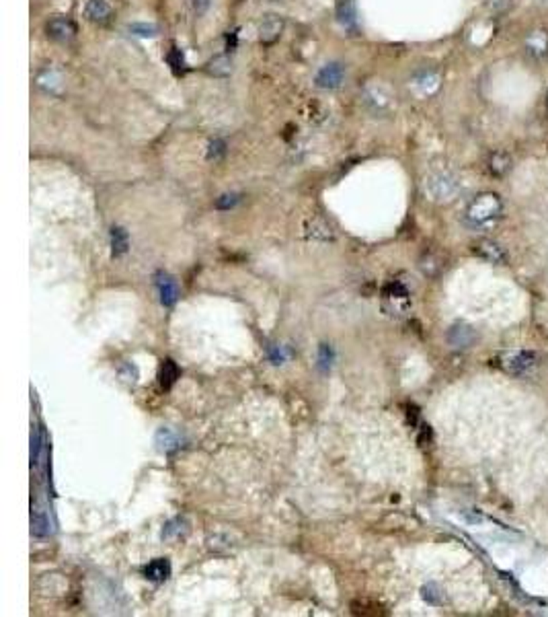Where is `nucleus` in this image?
<instances>
[{
  "mask_svg": "<svg viewBox=\"0 0 548 617\" xmlns=\"http://www.w3.org/2000/svg\"><path fill=\"white\" fill-rule=\"evenodd\" d=\"M501 212H503L501 198L493 191H483L468 202V206L464 210V220L474 229H485V227L495 224L499 220Z\"/></svg>",
  "mask_w": 548,
  "mask_h": 617,
  "instance_id": "1",
  "label": "nucleus"
},
{
  "mask_svg": "<svg viewBox=\"0 0 548 617\" xmlns=\"http://www.w3.org/2000/svg\"><path fill=\"white\" fill-rule=\"evenodd\" d=\"M458 189H460V181L448 169H437V171L429 173L427 179H425V191L435 202L452 200L458 194Z\"/></svg>",
  "mask_w": 548,
  "mask_h": 617,
  "instance_id": "2",
  "label": "nucleus"
},
{
  "mask_svg": "<svg viewBox=\"0 0 548 617\" xmlns=\"http://www.w3.org/2000/svg\"><path fill=\"white\" fill-rule=\"evenodd\" d=\"M441 87V74L439 70L431 68V66H425V68H419L417 72H413V76L409 79V89H411L413 95H417L419 99H429L433 97Z\"/></svg>",
  "mask_w": 548,
  "mask_h": 617,
  "instance_id": "3",
  "label": "nucleus"
},
{
  "mask_svg": "<svg viewBox=\"0 0 548 617\" xmlns=\"http://www.w3.org/2000/svg\"><path fill=\"white\" fill-rule=\"evenodd\" d=\"M345 79V66L341 62H329L325 64L316 76H314V83L318 89H327V91H333V89H339L341 83Z\"/></svg>",
  "mask_w": 548,
  "mask_h": 617,
  "instance_id": "4",
  "label": "nucleus"
},
{
  "mask_svg": "<svg viewBox=\"0 0 548 617\" xmlns=\"http://www.w3.org/2000/svg\"><path fill=\"white\" fill-rule=\"evenodd\" d=\"M393 99L395 97L391 95V91L382 85H372L366 89V105L376 114H388L395 105Z\"/></svg>",
  "mask_w": 548,
  "mask_h": 617,
  "instance_id": "5",
  "label": "nucleus"
},
{
  "mask_svg": "<svg viewBox=\"0 0 548 617\" xmlns=\"http://www.w3.org/2000/svg\"><path fill=\"white\" fill-rule=\"evenodd\" d=\"M509 373L514 375H526L530 373L534 366H536V354L534 352H526V350H520V352H514V354H507L501 362Z\"/></svg>",
  "mask_w": 548,
  "mask_h": 617,
  "instance_id": "6",
  "label": "nucleus"
},
{
  "mask_svg": "<svg viewBox=\"0 0 548 617\" xmlns=\"http://www.w3.org/2000/svg\"><path fill=\"white\" fill-rule=\"evenodd\" d=\"M113 4L111 0H89L85 6V17L95 25H107L113 19Z\"/></svg>",
  "mask_w": 548,
  "mask_h": 617,
  "instance_id": "7",
  "label": "nucleus"
},
{
  "mask_svg": "<svg viewBox=\"0 0 548 617\" xmlns=\"http://www.w3.org/2000/svg\"><path fill=\"white\" fill-rule=\"evenodd\" d=\"M283 29H285L283 17H279V14H267L261 21V25H259V41L263 45H272V43H275L281 37Z\"/></svg>",
  "mask_w": 548,
  "mask_h": 617,
  "instance_id": "8",
  "label": "nucleus"
},
{
  "mask_svg": "<svg viewBox=\"0 0 548 617\" xmlns=\"http://www.w3.org/2000/svg\"><path fill=\"white\" fill-rule=\"evenodd\" d=\"M45 31L52 39L56 41H70L74 35H76V25L72 19L68 17H54L47 25H45Z\"/></svg>",
  "mask_w": 548,
  "mask_h": 617,
  "instance_id": "9",
  "label": "nucleus"
},
{
  "mask_svg": "<svg viewBox=\"0 0 548 617\" xmlns=\"http://www.w3.org/2000/svg\"><path fill=\"white\" fill-rule=\"evenodd\" d=\"M524 45H526V52L530 58L545 60L548 56V31L547 29H534L532 33H528Z\"/></svg>",
  "mask_w": 548,
  "mask_h": 617,
  "instance_id": "10",
  "label": "nucleus"
},
{
  "mask_svg": "<svg viewBox=\"0 0 548 617\" xmlns=\"http://www.w3.org/2000/svg\"><path fill=\"white\" fill-rule=\"evenodd\" d=\"M35 85L50 95H58L62 91V74L56 68H43L35 74Z\"/></svg>",
  "mask_w": 548,
  "mask_h": 617,
  "instance_id": "11",
  "label": "nucleus"
},
{
  "mask_svg": "<svg viewBox=\"0 0 548 617\" xmlns=\"http://www.w3.org/2000/svg\"><path fill=\"white\" fill-rule=\"evenodd\" d=\"M156 289H158V297H160V303L164 307H173L177 303V297H179V291H177V284L175 280L164 274V272H158L156 274Z\"/></svg>",
  "mask_w": 548,
  "mask_h": 617,
  "instance_id": "12",
  "label": "nucleus"
},
{
  "mask_svg": "<svg viewBox=\"0 0 548 617\" xmlns=\"http://www.w3.org/2000/svg\"><path fill=\"white\" fill-rule=\"evenodd\" d=\"M474 251H476L483 260H487V262H491V264H505V262H507V253H505V249H503L499 243L489 241V239L479 241V243L474 245Z\"/></svg>",
  "mask_w": 548,
  "mask_h": 617,
  "instance_id": "13",
  "label": "nucleus"
},
{
  "mask_svg": "<svg viewBox=\"0 0 548 617\" xmlns=\"http://www.w3.org/2000/svg\"><path fill=\"white\" fill-rule=\"evenodd\" d=\"M206 70L210 76H216V79H226L232 74V58L228 54H218L214 56L208 64H206Z\"/></svg>",
  "mask_w": 548,
  "mask_h": 617,
  "instance_id": "14",
  "label": "nucleus"
},
{
  "mask_svg": "<svg viewBox=\"0 0 548 617\" xmlns=\"http://www.w3.org/2000/svg\"><path fill=\"white\" fill-rule=\"evenodd\" d=\"M474 339H476V333L468 325H454L448 331V342L454 348H468Z\"/></svg>",
  "mask_w": 548,
  "mask_h": 617,
  "instance_id": "15",
  "label": "nucleus"
},
{
  "mask_svg": "<svg viewBox=\"0 0 548 617\" xmlns=\"http://www.w3.org/2000/svg\"><path fill=\"white\" fill-rule=\"evenodd\" d=\"M144 574H146V578H148V581L162 583V581H166V578L171 576V564H168V560H164V558L152 560V562L146 566Z\"/></svg>",
  "mask_w": 548,
  "mask_h": 617,
  "instance_id": "16",
  "label": "nucleus"
},
{
  "mask_svg": "<svg viewBox=\"0 0 548 617\" xmlns=\"http://www.w3.org/2000/svg\"><path fill=\"white\" fill-rule=\"evenodd\" d=\"M179 379V368L175 364V360L166 358L162 360V366H160V373H158V381H160V387L162 389H171Z\"/></svg>",
  "mask_w": 548,
  "mask_h": 617,
  "instance_id": "17",
  "label": "nucleus"
},
{
  "mask_svg": "<svg viewBox=\"0 0 548 617\" xmlns=\"http://www.w3.org/2000/svg\"><path fill=\"white\" fill-rule=\"evenodd\" d=\"M31 533L37 535V537H43V535L50 533V519H47L45 510L39 508V506H35L31 510Z\"/></svg>",
  "mask_w": 548,
  "mask_h": 617,
  "instance_id": "18",
  "label": "nucleus"
},
{
  "mask_svg": "<svg viewBox=\"0 0 548 617\" xmlns=\"http://www.w3.org/2000/svg\"><path fill=\"white\" fill-rule=\"evenodd\" d=\"M337 19L345 27L355 25V4H353V0H339L337 2Z\"/></svg>",
  "mask_w": 548,
  "mask_h": 617,
  "instance_id": "19",
  "label": "nucleus"
},
{
  "mask_svg": "<svg viewBox=\"0 0 548 617\" xmlns=\"http://www.w3.org/2000/svg\"><path fill=\"white\" fill-rule=\"evenodd\" d=\"M489 167H491V173L497 175V177H503L509 169H512V156L507 153H493L491 154V160H489Z\"/></svg>",
  "mask_w": 548,
  "mask_h": 617,
  "instance_id": "20",
  "label": "nucleus"
},
{
  "mask_svg": "<svg viewBox=\"0 0 548 617\" xmlns=\"http://www.w3.org/2000/svg\"><path fill=\"white\" fill-rule=\"evenodd\" d=\"M156 445H158V449H160L162 453H171V451H175V449L179 447V439H177V435H175L173 430H168V428H160V430L156 432Z\"/></svg>",
  "mask_w": 548,
  "mask_h": 617,
  "instance_id": "21",
  "label": "nucleus"
},
{
  "mask_svg": "<svg viewBox=\"0 0 548 617\" xmlns=\"http://www.w3.org/2000/svg\"><path fill=\"white\" fill-rule=\"evenodd\" d=\"M111 245H113V255H122L128 251V233L120 227L111 229Z\"/></svg>",
  "mask_w": 548,
  "mask_h": 617,
  "instance_id": "22",
  "label": "nucleus"
},
{
  "mask_svg": "<svg viewBox=\"0 0 548 617\" xmlns=\"http://www.w3.org/2000/svg\"><path fill=\"white\" fill-rule=\"evenodd\" d=\"M166 62L171 64V68L175 70V74H183L185 72V58H183L181 50L171 48V52L166 54Z\"/></svg>",
  "mask_w": 548,
  "mask_h": 617,
  "instance_id": "23",
  "label": "nucleus"
},
{
  "mask_svg": "<svg viewBox=\"0 0 548 617\" xmlns=\"http://www.w3.org/2000/svg\"><path fill=\"white\" fill-rule=\"evenodd\" d=\"M226 154V143L216 138L208 145V160H220Z\"/></svg>",
  "mask_w": 548,
  "mask_h": 617,
  "instance_id": "24",
  "label": "nucleus"
},
{
  "mask_svg": "<svg viewBox=\"0 0 548 617\" xmlns=\"http://www.w3.org/2000/svg\"><path fill=\"white\" fill-rule=\"evenodd\" d=\"M185 521L183 519H175V521H171V523H166L164 525V531H162V537H166V539H171V537H177V535H181L183 531H185Z\"/></svg>",
  "mask_w": 548,
  "mask_h": 617,
  "instance_id": "25",
  "label": "nucleus"
},
{
  "mask_svg": "<svg viewBox=\"0 0 548 617\" xmlns=\"http://www.w3.org/2000/svg\"><path fill=\"white\" fill-rule=\"evenodd\" d=\"M239 202H241V196H239V194H224V196H220V198L216 200V208H218V210H230V208H234Z\"/></svg>",
  "mask_w": 548,
  "mask_h": 617,
  "instance_id": "26",
  "label": "nucleus"
},
{
  "mask_svg": "<svg viewBox=\"0 0 548 617\" xmlns=\"http://www.w3.org/2000/svg\"><path fill=\"white\" fill-rule=\"evenodd\" d=\"M130 31L134 35H140V37H154L158 33V29L154 25H146V23H134V25H130Z\"/></svg>",
  "mask_w": 548,
  "mask_h": 617,
  "instance_id": "27",
  "label": "nucleus"
},
{
  "mask_svg": "<svg viewBox=\"0 0 548 617\" xmlns=\"http://www.w3.org/2000/svg\"><path fill=\"white\" fill-rule=\"evenodd\" d=\"M512 2H514V0H487L491 12H495V14H503V12H507L509 6H512Z\"/></svg>",
  "mask_w": 548,
  "mask_h": 617,
  "instance_id": "28",
  "label": "nucleus"
},
{
  "mask_svg": "<svg viewBox=\"0 0 548 617\" xmlns=\"http://www.w3.org/2000/svg\"><path fill=\"white\" fill-rule=\"evenodd\" d=\"M331 358H333V354H331V348L329 346H320V350H318V362H320V366H331Z\"/></svg>",
  "mask_w": 548,
  "mask_h": 617,
  "instance_id": "29",
  "label": "nucleus"
},
{
  "mask_svg": "<svg viewBox=\"0 0 548 617\" xmlns=\"http://www.w3.org/2000/svg\"><path fill=\"white\" fill-rule=\"evenodd\" d=\"M193 6H195V10H197V12H201V10L208 6V0H193Z\"/></svg>",
  "mask_w": 548,
  "mask_h": 617,
  "instance_id": "30",
  "label": "nucleus"
},
{
  "mask_svg": "<svg viewBox=\"0 0 548 617\" xmlns=\"http://www.w3.org/2000/svg\"><path fill=\"white\" fill-rule=\"evenodd\" d=\"M547 101H548V99H547Z\"/></svg>",
  "mask_w": 548,
  "mask_h": 617,
  "instance_id": "31",
  "label": "nucleus"
}]
</instances>
